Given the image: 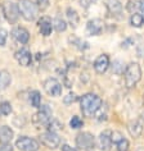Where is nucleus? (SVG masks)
<instances>
[{
  "instance_id": "nucleus-1",
  "label": "nucleus",
  "mask_w": 144,
  "mask_h": 151,
  "mask_svg": "<svg viewBox=\"0 0 144 151\" xmlns=\"http://www.w3.org/2000/svg\"><path fill=\"white\" fill-rule=\"evenodd\" d=\"M102 106H103V101L95 93H86L80 99V108L82 114L89 118L95 115Z\"/></svg>"
},
{
  "instance_id": "nucleus-2",
  "label": "nucleus",
  "mask_w": 144,
  "mask_h": 151,
  "mask_svg": "<svg viewBox=\"0 0 144 151\" xmlns=\"http://www.w3.org/2000/svg\"><path fill=\"white\" fill-rule=\"evenodd\" d=\"M125 85L127 88L135 87V85L142 80V68L138 63H130L125 69Z\"/></svg>"
},
{
  "instance_id": "nucleus-3",
  "label": "nucleus",
  "mask_w": 144,
  "mask_h": 151,
  "mask_svg": "<svg viewBox=\"0 0 144 151\" xmlns=\"http://www.w3.org/2000/svg\"><path fill=\"white\" fill-rule=\"evenodd\" d=\"M18 9H20V14L26 21L31 22L36 19L37 6L36 4H33L31 0H20L18 1Z\"/></svg>"
},
{
  "instance_id": "nucleus-4",
  "label": "nucleus",
  "mask_w": 144,
  "mask_h": 151,
  "mask_svg": "<svg viewBox=\"0 0 144 151\" xmlns=\"http://www.w3.org/2000/svg\"><path fill=\"white\" fill-rule=\"evenodd\" d=\"M76 146L80 150H93L94 146H95V138L92 133L89 132H81L76 136Z\"/></svg>"
},
{
  "instance_id": "nucleus-5",
  "label": "nucleus",
  "mask_w": 144,
  "mask_h": 151,
  "mask_svg": "<svg viewBox=\"0 0 144 151\" xmlns=\"http://www.w3.org/2000/svg\"><path fill=\"white\" fill-rule=\"evenodd\" d=\"M16 147L21 151H39V142L35 138L27 137V136H21L16 142Z\"/></svg>"
},
{
  "instance_id": "nucleus-6",
  "label": "nucleus",
  "mask_w": 144,
  "mask_h": 151,
  "mask_svg": "<svg viewBox=\"0 0 144 151\" xmlns=\"http://www.w3.org/2000/svg\"><path fill=\"white\" fill-rule=\"evenodd\" d=\"M40 110L35 113L32 116V123L37 124V126H41V124H47L50 122L52 119V110L48 105H43V106H39Z\"/></svg>"
},
{
  "instance_id": "nucleus-7",
  "label": "nucleus",
  "mask_w": 144,
  "mask_h": 151,
  "mask_svg": "<svg viewBox=\"0 0 144 151\" xmlns=\"http://www.w3.org/2000/svg\"><path fill=\"white\" fill-rule=\"evenodd\" d=\"M40 142L43 143L45 147H48V149L54 150V149H57V147L59 146L60 138H59V136L55 132L48 131V132H44V133L40 134Z\"/></svg>"
},
{
  "instance_id": "nucleus-8",
  "label": "nucleus",
  "mask_w": 144,
  "mask_h": 151,
  "mask_svg": "<svg viewBox=\"0 0 144 151\" xmlns=\"http://www.w3.org/2000/svg\"><path fill=\"white\" fill-rule=\"evenodd\" d=\"M3 13H4V17L10 24L16 23L20 18V9H18V5L14 3H5L3 6Z\"/></svg>"
},
{
  "instance_id": "nucleus-9",
  "label": "nucleus",
  "mask_w": 144,
  "mask_h": 151,
  "mask_svg": "<svg viewBox=\"0 0 144 151\" xmlns=\"http://www.w3.org/2000/svg\"><path fill=\"white\" fill-rule=\"evenodd\" d=\"M44 90L49 96H53V97H58L62 95V85L55 78H48L44 82Z\"/></svg>"
},
{
  "instance_id": "nucleus-10",
  "label": "nucleus",
  "mask_w": 144,
  "mask_h": 151,
  "mask_svg": "<svg viewBox=\"0 0 144 151\" xmlns=\"http://www.w3.org/2000/svg\"><path fill=\"white\" fill-rule=\"evenodd\" d=\"M109 67V56L107 54H102L95 59L94 62V69L98 74H103L105 73V70Z\"/></svg>"
},
{
  "instance_id": "nucleus-11",
  "label": "nucleus",
  "mask_w": 144,
  "mask_h": 151,
  "mask_svg": "<svg viewBox=\"0 0 144 151\" xmlns=\"http://www.w3.org/2000/svg\"><path fill=\"white\" fill-rule=\"evenodd\" d=\"M111 131H104L102 132L98 137V145H99V149L103 151H109L112 146V138H111Z\"/></svg>"
},
{
  "instance_id": "nucleus-12",
  "label": "nucleus",
  "mask_w": 144,
  "mask_h": 151,
  "mask_svg": "<svg viewBox=\"0 0 144 151\" xmlns=\"http://www.w3.org/2000/svg\"><path fill=\"white\" fill-rule=\"evenodd\" d=\"M102 29H103V22L100 19H92L86 24V33H88L89 36L100 35Z\"/></svg>"
},
{
  "instance_id": "nucleus-13",
  "label": "nucleus",
  "mask_w": 144,
  "mask_h": 151,
  "mask_svg": "<svg viewBox=\"0 0 144 151\" xmlns=\"http://www.w3.org/2000/svg\"><path fill=\"white\" fill-rule=\"evenodd\" d=\"M12 36L17 42H20L22 45L27 44L28 40H30V33H28L27 29L23 28V27H16L12 31Z\"/></svg>"
},
{
  "instance_id": "nucleus-14",
  "label": "nucleus",
  "mask_w": 144,
  "mask_h": 151,
  "mask_svg": "<svg viewBox=\"0 0 144 151\" xmlns=\"http://www.w3.org/2000/svg\"><path fill=\"white\" fill-rule=\"evenodd\" d=\"M16 59L17 62L21 64V65L23 67H28L30 64H31V60H32V55L31 52H30L28 50H26V49H21V50H18L16 52Z\"/></svg>"
},
{
  "instance_id": "nucleus-15",
  "label": "nucleus",
  "mask_w": 144,
  "mask_h": 151,
  "mask_svg": "<svg viewBox=\"0 0 144 151\" xmlns=\"http://www.w3.org/2000/svg\"><path fill=\"white\" fill-rule=\"evenodd\" d=\"M39 29L43 36H49L53 29V22L49 17H41L39 19Z\"/></svg>"
},
{
  "instance_id": "nucleus-16",
  "label": "nucleus",
  "mask_w": 144,
  "mask_h": 151,
  "mask_svg": "<svg viewBox=\"0 0 144 151\" xmlns=\"http://www.w3.org/2000/svg\"><path fill=\"white\" fill-rule=\"evenodd\" d=\"M127 131L131 137L138 138L143 132V124L140 123L139 120H131V122L127 124Z\"/></svg>"
},
{
  "instance_id": "nucleus-17",
  "label": "nucleus",
  "mask_w": 144,
  "mask_h": 151,
  "mask_svg": "<svg viewBox=\"0 0 144 151\" xmlns=\"http://www.w3.org/2000/svg\"><path fill=\"white\" fill-rule=\"evenodd\" d=\"M13 131L12 128L8 127V126H3L0 127V143L5 145V143H10L13 138Z\"/></svg>"
},
{
  "instance_id": "nucleus-18",
  "label": "nucleus",
  "mask_w": 144,
  "mask_h": 151,
  "mask_svg": "<svg viewBox=\"0 0 144 151\" xmlns=\"http://www.w3.org/2000/svg\"><path fill=\"white\" fill-rule=\"evenodd\" d=\"M107 8L112 16H117V14H121V12H122V5H121L119 0H108Z\"/></svg>"
},
{
  "instance_id": "nucleus-19",
  "label": "nucleus",
  "mask_w": 144,
  "mask_h": 151,
  "mask_svg": "<svg viewBox=\"0 0 144 151\" xmlns=\"http://www.w3.org/2000/svg\"><path fill=\"white\" fill-rule=\"evenodd\" d=\"M12 82V77L10 73L7 70H0V91H4L8 88V86Z\"/></svg>"
},
{
  "instance_id": "nucleus-20",
  "label": "nucleus",
  "mask_w": 144,
  "mask_h": 151,
  "mask_svg": "<svg viewBox=\"0 0 144 151\" xmlns=\"http://www.w3.org/2000/svg\"><path fill=\"white\" fill-rule=\"evenodd\" d=\"M67 18H68V22L72 27H77L79 22H80V17H79L77 12L73 8H67Z\"/></svg>"
},
{
  "instance_id": "nucleus-21",
  "label": "nucleus",
  "mask_w": 144,
  "mask_h": 151,
  "mask_svg": "<svg viewBox=\"0 0 144 151\" xmlns=\"http://www.w3.org/2000/svg\"><path fill=\"white\" fill-rule=\"evenodd\" d=\"M130 24L136 28L142 27L144 24V16H142L140 13H132L130 17Z\"/></svg>"
},
{
  "instance_id": "nucleus-22",
  "label": "nucleus",
  "mask_w": 144,
  "mask_h": 151,
  "mask_svg": "<svg viewBox=\"0 0 144 151\" xmlns=\"http://www.w3.org/2000/svg\"><path fill=\"white\" fill-rule=\"evenodd\" d=\"M53 28H54L57 32H63V31H66V29H67V23H66V21L62 19V18H59V17H57L53 21Z\"/></svg>"
},
{
  "instance_id": "nucleus-23",
  "label": "nucleus",
  "mask_w": 144,
  "mask_h": 151,
  "mask_svg": "<svg viewBox=\"0 0 144 151\" xmlns=\"http://www.w3.org/2000/svg\"><path fill=\"white\" fill-rule=\"evenodd\" d=\"M28 100L31 103L32 106L35 108H39L40 104H41V95L39 91H31L30 92V96H28Z\"/></svg>"
},
{
  "instance_id": "nucleus-24",
  "label": "nucleus",
  "mask_w": 144,
  "mask_h": 151,
  "mask_svg": "<svg viewBox=\"0 0 144 151\" xmlns=\"http://www.w3.org/2000/svg\"><path fill=\"white\" fill-rule=\"evenodd\" d=\"M47 126H48V131H50V132H55V133H57V131H59V129H62V124H60L59 122H58V120H57V119H50V122H49L48 124H47Z\"/></svg>"
},
{
  "instance_id": "nucleus-25",
  "label": "nucleus",
  "mask_w": 144,
  "mask_h": 151,
  "mask_svg": "<svg viewBox=\"0 0 144 151\" xmlns=\"http://www.w3.org/2000/svg\"><path fill=\"white\" fill-rule=\"evenodd\" d=\"M10 113H12V105H10V103L3 101V103L0 104V114L7 116V115H9Z\"/></svg>"
},
{
  "instance_id": "nucleus-26",
  "label": "nucleus",
  "mask_w": 144,
  "mask_h": 151,
  "mask_svg": "<svg viewBox=\"0 0 144 151\" xmlns=\"http://www.w3.org/2000/svg\"><path fill=\"white\" fill-rule=\"evenodd\" d=\"M70 126L71 128H73V129H79V128H81L84 126V122H82V119L80 116H72V119L70 120Z\"/></svg>"
},
{
  "instance_id": "nucleus-27",
  "label": "nucleus",
  "mask_w": 144,
  "mask_h": 151,
  "mask_svg": "<svg viewBox=\"0 0 144 151\" xmlns=\"http://www.w3.org/2000/svg\"><path fill=\"white\" fill-rule=\"evenodd\" d=\"M112 72L116 74H121L124 72V63L121 60H116L112 65Z\"/></svg>"
},
{
  "instance_id": "nucleus-28",
  "label": "nucleus",
  "mask_w": 144,
  "mask_h": 151,
  "mask_svg": "<svg viewBox=\"0 0 144 151\" xmlns=\"http://www.w3.org/2000/svg\"><path fill=\"white\" fill-rule=\"evenodd\" d=\"M117 145V151H129V141L126 138H122L120 142L116 143Z\"/></svg>"
},
{
  "instance_id": "nucleus-29",
  "label": "nucleus",
  "mask_w": 144,
  "mask_h": 151,
  "mask_svg": "<svg viewBox=\"0 0 144 151\" xmlns=\"http://www.w3.org/2000/svg\"><path fill=\"white\" fill-rule=\"evenodd\" d=\"M76 100H77V96L75 95L73 92H70L67 96H64V97H63V103H64V104H67V105H68V104L75 103Z\"/></svg>"
},
{
  "instance_id": "nucleus-30",
  "label": "nucleus",
  "mask_w": 144,
  "mask_h": 151,
  "mask_svg": "<svg viewBox=\"0 0 144 151\" xmlns=\"http://www.w3.org/2000/svg\"><path fill=\"white\" fill-rule=\"evenodd\" d=\"M8 37V31L5 28H0V46H4Z\"/></svg>"
},
{
  "instance_id": "nucleus-31",
  "label": "nucleus",
  "mask_w": 144,
  "mask_h": 151,
  "mask_svg": "<svg viewBox=\"0 0 144 151\" xmlns=\"http://www.w3.org/2000/svg\"><path fill=\"white\" fill-rule=\"evenodd\" d=\"M138 9V3L134 1V0H130V1H127L126 4V10L130 13H134V10Z\"/></svg>"
},
{
  "instance_id": "nucleus-32",
  "label": "nucleus",
  "mask_w": 144,
  "mask_h": 151,
  "mask_svg": "<svg viewBox=\"0 0 144 151\" xmlns=\"http://www.w3.org/2000/svg\"><path fill=\"white\" fill-rule=\"evenodd\" d=\"M111 138H112V142H113V143H117V142H120L124 137H122V134H121L120 132L113 131L112 133H111Z\"/></svg>"
},
{
  "instance_id": "nucleus-33",
  "label": "nucleus",
  "mask_w": 144,
  "mask_h": 151,
  "mask_svg": "<svg viewBox=\"0 0 144 151\" xmlns=\"http://www.w3.org/2000/svg\"><path fill=\"white\" fill-rule=\"evenodd\" d=\"M37 4H39V8L41 10H44L49 6V0H37Z\"/></svg>"
},
{
  "instance_id": "nucleus-34",
  "label": "nucleus",
  "mask_w": 144,
  "mask_h": 151,
  "mask_svg": "<svg viewBox=\"0 0 144 151\" xmlns=\"http://www.w3.org/2000/svg\"><path fill=\"white\" fill-rule=\"evenodd\" d=\"M0 151H13V146L10 143H5V145L0 146Z\"/></svg>"
},
{
  "instance_id": "nucleus-35",
  "label": "nucleus",
  "mask_w": 144,
  "mask_h": 151,
  "mask_svg": "<svg viewBox=\"0 0 144 151\" xmlns=\"http://www.w3.org/2000/svg\"><path fill=\"white\" fill-rule=\"evenodd\" d=\"M80 1H81V5H84L85 8H88L90 4H93V3L98 1V0H80Z\"/></svg>"
},
{
  "instance_id": "nucleus-36",
  "label": "nucleus",
  "mask_w": 144,
  "mask_h": 151,
  "mask_svg": "<svg viewBox=\"0 0 144 151\" xmlns=\"http://www.w3.org/2000/svg\"><path fill=\"white\" fill-rule=\"evenodd\" d=\"M138 9L140 10V14H144V0H140V1L138 3Z\"/></svg>"
},
{
  "instance_id": "nucleus-37",
  "label": "nucleus",
  "mask_w": 144,
  "mask_h": 151,
  "mask_svg": "<svg viewBox=\"0 0 144 151\" xmlns=\"http://www.w3.org/2000/svg\"><path fill=\"white\" fill-rule=\"evenodd\" d=\"M62 151H77V150L71 147L70 145H62Z\"/></svg>"
},
{
  "instance_id": "nucleus-38",
  "label": "nucleus",
  "mask_w": 144,
  "mask_h": 151,
  "mask_svg": "<svg viewBox=\"0 0 144 151\" xmlns=\"http://www.w3.org/2000/svg\"><path fill=\"white\" fill-rule=\"evenodd\" d=\"M138 151H144V149H143V147H139V149H138Z\"/></svg>"
}]
</instances>
